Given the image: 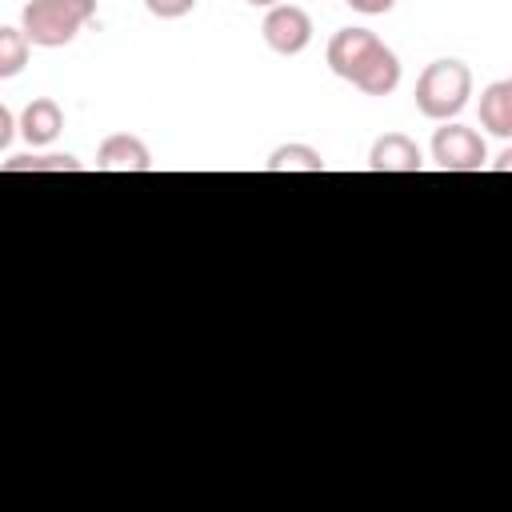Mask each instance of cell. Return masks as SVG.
I'll return each instance as SVG.
<instances>
[{"label":"cell","mask_w":512,"mask_h":512,"mask_svg":"<svg viewBox=\"0 0 512 512\" xmlns=\"http://www.w3.org/2000/svg\"><path fill=\"white\" fill-rule=\"evenodd\" d=\"M328 68L368 96H388L400 84V56L368 28H340L324 48Z\"/></svg>","instance_id":"1"},{"label":"cell","mask_w":512,"mask_h":512,"mask_svg":"<svg viewBox=\"0 0 512 512\" xmlns=\"http://www.w3.org/2000/svg\"><path fill=\"white\" fill-rule=\"evenodd\" d=\"M96 16V0H28L20 32L32 48H64Z\"/></svg>","instance_id":"2"},{"label":"cell","mask_w":512,"mask_h":512,"mask_svg":"<svg viewBox=\"0 0 512 512\" xmlns=\"http://www.w3.org/2000/svg\"><path fill=\"white\" fill-rule=\"evenodd\" d=\"M472 96V68L464 60H432L416 80V108L428 120H452Z\"/></svg>","instance_id":"3"},{"label":"cell","mask_w":512,"mask_h":512,"mask_svg":"<svg viewBox=\"0 0 512 512\" xmlns=\"http://www.w3.org/2000/svg\"><path fill=\"white\" fill-rule=\"evenodd\" d=\"M432 160L444 172H480L488 160V148L476 128L444 120V128H436V136H432Z\"/></svg>","instance_id":"4"},{"label":"cell","mask_w":512,"mask_h":512,"mask_svg":"<svg viewBox=\"0 0 512 512\" xmlns=\"http://www.w3.org/2000/svg\"><path fill=\"white\" fill-rule=\"evenodd\" d=\"M264 44L276 52V56H300L308 44H312V16L300 8V4H272L264 24Z\"/></svg>","instance_id":"5"},{"label":"cell","mask_w":512,"mask_h":512,"mask_svg":"<svg viewBox=\"0 0 512 512\" xmlns=\"http://www.w3.org/2000/svg\"><path fill=\"white\" fill-rule=\"evenodd\" d=\"M96 172H152V152L132 132H112L96 148Z\"/></svg>","instance_id":"6"},{"label":"cell","mask_w":512,"mask_h":512,"mask_svg":"<svg viewBox=\"0 0 512 512\" xmlns=\"http://www.w3.org/2000/svg\"><path fill=\"white\" fill-rule=\"evenodd\" d=\"M368 168L372 172H420L424 168V152H420V144L412 136L384 132L368 148Z\"/></svg>","instance_id":"7"},{"label":"cell","mask_w":512,"mask_h":512,"mask_svg":"<svg viewBox=\"0 0 512 512\" xmlns=\"http://www.w3.org/2000/svg\"><path fill=\"white\" fill-rule=\"evenodd\" d=\"M60 128H64V112H60V104L48 100V96H36V100L20 112V120H16V132H20L32 148H48V144L60 136Z\"/></svg>","instance_id":"8"},{"label":"cell","mask_w":512,"mask_h":512,"mask_svg":"<svg viewBox=\"0 0 512 512\" xmlns=\"http://www.w3.org/2000/svg\"><path fill=\"white\" fill-rule=\"evenodd\" d=\"M480 128L496 140H512V80H492L480 92Z\"/></svg>","instance_id":"9"},{"label":"cell","mask_w":512,"mask_h":512,"mask_svg":"<svg viewBox=\"0 0 512 512\" xmlns=\"http://www.w3.org/2000/svg\"><path fill=\"white\" fill-rule=\"evenodd\" d=\"M324 156L312 144H280L268 152L264 172H324Z\"/></svg>","instance_id":"10"},{"label":"cell","mask_w":512,"mask_h":512,"mask_svg":"<svg viewBox=\"0 0 512 512\" xmlns=\"http://www.w3.org/2000/svg\"><path fill=\"white\" fill-rule=\"evenodd\" d=\"M28 48H32V44L24 40L20 28L0 24V80H12V76L24 72V64H28Z\"/></svg>","instance_id":"11"},{"label":"cell","mask_w":512,"mask_h":512,"mask_svg":"<svg viewBox=\"0 0 512 512\" xmlns=\"http://www.w3.org/2000/svg\"><path fill=\"white\" fill-rule=\"evenodd\" d=\"M84 164L76 156H60V152H48V156H12L4 160V172H80Z\"/></svg>","instance_id":"12"},{"label":"cell","mask_w":512,"mask_h":512,"mask_svg":"<svg viewBox=\"0 0 512 512\" xmlns=\"http://www.w3.org/2000/svg\"><path fill=\"white\" fill-rule=\"evenodd\" d=\"M144 8L152 16H160V20H180V16H188L196 8V0H144Z\"/></svg>","instance_id":"13"},{"label":"cell","mask_w":512,"mask_h":512,"mask_svg":"<svg viewBox=\"0 0 512 512\" xmlns=\"http://www.w3.org/2000/svg\"><path fill=\"white\" fill-rule=\"evenodd\" d=\"M352 12H360V16H384V12H392V4L396 0H344Z\"/></svg>","instance_id":"14"},{"label":"cell","mask_w":512,"mask_h":512,"mask_svg":"<svg viewBox=\"0 0 512 512\" xmlns=\"http://www.w3.org/2000/svg\"><path fill=\"white\" fill-rule=\"evenodd\" d=\"M12 136H16V116H12V112L0 104V152L12 144Z\"/></svg>","instance_id":"15"},{"label":"cell","mask_w":512,"mask_h":512,"mask_svg":"<svg viewBox=\"0 0 512 512\" xmlns=\"http://www.w3.org/2000/svg\"><path fill=\"white\" fill-rule=\"evenodd\" d=\"M252 8H272V4H280V0H248Z\"/></svg>","instance_id":"16"}]
</instances>
